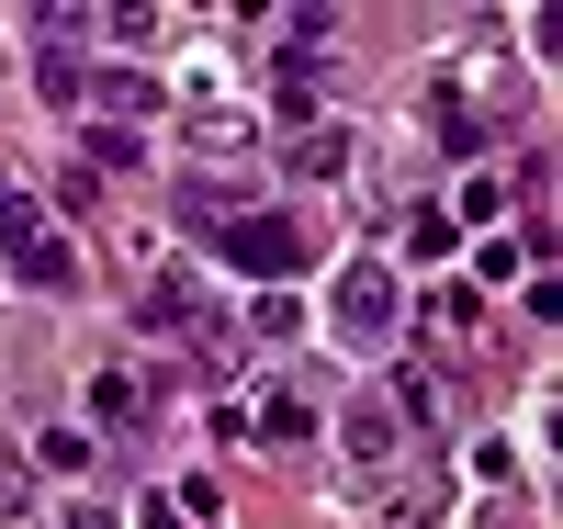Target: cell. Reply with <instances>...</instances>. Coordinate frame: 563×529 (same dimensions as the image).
<instances>
[{
    "mask_svg": "<svg viewBox=\"0 0 563 529\" xmlns=\"http://www.w3.org/2000/svg\"><path fill=\"white\" fill-rule=\"evenodd\" d=\"M507 529H519V518H507Z\"/></svg>",
    "mask_w": 563,
    "mask_h": 529,
    "instance_id": "cell-18",
    "label": "cell"
},
{
    "mask_svg": "<svg viewBox=\"0 0 563 529\" xmlns=\"http://www.w3.org/2000/svg\"><path fill=\"white\" fill-rule=\"evenodd\" d=\"M23 496H34V473H23L12 451H0V529H12V518H23Z\"/></svg>",
    "mask_w": 563,
    "mask_h": 529,
    "instance_id": "cell-16",
    "label": "cell"
},
{
    "mask_svg": "<svg viewBox=\"0 0 563 529\" xmlns=\"http://www.w3.org/2000/svg\"><path fill=\"white\" fill-rule=\"evenodd\" d=\"M429 327H440V339H474V327H485V294H474V282H440Z\"/></svg>",
    "mask_w": 563,
    "mask_h": 529,
    "instance_id": "cell-11",
    "label": "cell"
},
{
    "mask_svg": "<svg viewBox=\"0 0 563 529\" xmlns=\"http://www.w3.org/2000/svg\"><path fill=\"white\" fill-rule=\"evenodd\" d=\"M192 147H203V158H249V147H260V124H249V113H225V102H192Z\"/></svg>",
    "mask_w": 563,
    "mask_h": 529,
    "instance_id": "cell-8",
    "label": "cell"
},
{
    "mask_svg": "<svg viewBox=\"0 0 563 529\" xmlns=\"http://www.w3.org/2000/svg\"><path fill=\"white\" fill-rule=\"evenodd\" d=\"M294 169H305V180H339V169H350V124H305V135H294Z\"/></svg>",
    "mask_w": 563,
    "mask_h": 529,
    "instance_id": "cell-10",
    "label": "cell"
},
{
    "mask_svg": "<svg viewBox=\"0 0 563 529\" xmlns=\"http://www.w3.org/2000/svg\"><path fill=\"white\" fill-rule=\"evenodd\" d=\"M339 440H350V462H395V451H406V406H395V395H361Z\"/></svg>",
    "mask_w": 563,
    "mask_h": 529,
    "instance_id": "cell-5",
    "label": "cell"
},
{
    "mask_svg": "<svg viewBox=\"0 0 563 529\" xmlns=\"http://www.w3.org/2000/svg\"><path fill=\"white\" fill-rule=\"evenodd\" d=\"M395 316H406L395 271H384V260H350V271H339V339H350V350H384Z\"/></svg>",
    "mask_w": 563,
    "mask_h": 529,
    "instance_id": "cell-2",
    "label": "cell"
},
{
    "mask_svg": "<svg viewBox=\"0 0 563 529\" xmlns=\"http://www.w3.org/2000/svg\"><path fill=\"white\" fill-rule=\"evenodd\" d=\"M34 462H45V473H90V428H45Z\"/></svg>",
    "mask_w": 563,
    "mask_h": 529,
    "instance_id": "cell-13",
    "label": "cell"
},
{
    "mask_svg": "<svg viewBox=\"0 0 563 529\" xmlns=\"http://www.w3.org/2000/svg\"><path fill=\"white\" fill-rule=\"evenodd\" d=\"M249 440H260V451H294V440H316V406L294 395V383H282V395H271V406L249 417Z\"/></svg>",
    "mask_w": 563,
    "mask_h": 529,
    "instance_id": "cell-7",
    "label": "cell"
},
{
    "mask_svg": "<svg viewBox=\"0 0 563 529\" xmlns=\"http://www.w3.org/2000/svg\"><path fill=\"white\" fill-rule=\"evenodd\" d=\"M68 529H124V518H102V507H79V518H68Z\"/></svg>",
    "mask_w": 563,
    "mask_h": 529,
    "instance_id": "cell-17",
    "label": "cell"
},
{
    "mask_svg": "<svg viewBox=\"0 0 563 529\" xmlns=\"http://www.w3.org/2000/svg\"><path fill=\"white\" fill-rule=\"evenodd\" d=\"M0 260H12L34 294H68V282H79V249H68V236L23 203V191H0Z\"/></svg>",
    "mask_w": 563,
    "mask_h": 529,
    "instance_id": "cell-1",
    "label": "cell"
},
{
    "mask_svg": "<svg viewBox=\"0 0 563 529\" xmlns=\"http://www.w3.org/2000/svg\"><path fill=\"white\" fill-rule=\"evenodd\" d=\"M406 249H417V260H451L462 225H451V214H406Z\"/></svg>",
    "mask_w": 563,
    "mask_h": 529,
    "instance_id": "cell-14",
    "label": "cell"
},
{
    "mask_svg": "<svg viewBox=\"0 0 563 529\" xmlns=\"http://www.w3.org/2000/svg\"><path fill=\"white\" fill-rule=\"evenodd\" d=\"M530 249H541V236H496V249H474V271L507 282V271H530Z\"/></svg>",
    "mask_w": 563,
    "mask_h": 529,
    "instance_id": "cell-15",
    "label": "cell"
},
{
    "mask_svg": "<svg viewBox=\"0 0 563 529\" xmlns=\"http://www.w3.org/2000/svg\"><path fill=\"white\" fill-rule=\"evenodd\" d=\"M79 79H90V68L68 57V45H45V57H34V90H45V102H79Z\"/></svg>",
    "mask_w": 563,
    "mask_h": 529,
    "instance_id": "cell-12",
    "label": "cell"
},
{
    "mask_svg": "<svg viewBox=\"0 0 563 529\" xmlns=\"http://www.w3.org/2000/svg\"><path fill=\"white\" fill-rule=\"evenodd\" d=\"M79 102L102 113V124L135 135V113H158V79H147V68H90V79H79Z\"/></svg>",
    "mask_w": 563,
    "mask_h": 529,
    "instance_id": "cell-4",
    "label": "cell"
},
{
    "mask_svg": "<svg viewBox=\"0 0 563 529\" xmlns=\"http://www.w3.org/2000/svg\"><path fill=\"white\" fill-rule=\"evenodd\" d=\"M214 249L238 260L249 282H294L305 271V225L294 214H238V225H214Z\"/></svg>",
    "mask_w": 563,
    "mask_h": 529,
    "instance_id": "cell-3",
    "label": "cell"
},
{
    "mask_svg": "<svg viewBox=\"0 0 563 529\" xmlns=\"http://www.w3.org/2000/svg\"><path fill=\"white\" fill-rule=\"evenodd\" d=\"M90 417H102V428H135V417H147V372L102 361V372H90Z\"/></svg>",
    "mask_w": 563,
    "mask_h": 529,
    "instance_id": "cell-6",
    "label": "cell"
},
{
    "mask_svg": "<svg viewBox=\"0 0 563 529\" xmlns=\"http://www.w3.org/2000/svg\"><path fill=\"white\" fill-rule=\"evenodd\" d=\"M429 113H440V147H451V158H485V113H474V102H462V90H451V79L429 90Z\"/></svg>",
    "mask_w": 563,
    "mask_h": 529,
    "instance_id": "cell-9",
    "label": "cell"
}]
</instances>
